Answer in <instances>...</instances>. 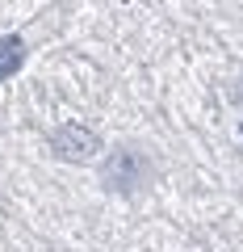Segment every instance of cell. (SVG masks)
I'll use <instances>...</instances> for the list:
<instances>
[{
  "mask_svg": "<svg viewBox=\"0 0 243 252\" xmlns=\"http://www.w3.org/2000/svg\"><path fill=\"white\" fill-rule=\"evenodd\" d=\"M101 181H105V189H113V193H138V189L151 181V160H147L143 152H135V147H122V152H113L105 160Z\"/></svg>",
  "mask_w": 243,
  "mask_h": 252,
  "instance_id": "6da1fadb",
  "label": "cell"
},
{
  "mask_svg": "<svg viewBox=\"0 0 243 252\" xmlns=\"http://www.w3.org/2000/svg\"><path fill=\"white\" fill-rule=\"evenodd\" d=\"M21 59H26V42H21L17 34L0 38V80H9V76H17Z\"/></svg>",
  "mask_w": 243,
  "mask_h": 252,
  "instance_id": "3957f363",
  "label": "cell"
},
{
  "mask_svg": "<svg viewBox=\"0 0 243 252\" xmlns=\"http://www.w3.org/2000/svg\"><path fill=\"white\" fill-rule=\"evenodd\" d=\"M51 147H54V156H63V160H88V156L101 152V139H97V130H88V126L67 122V126H59V130L51 135Z\"/></svg>",
  "mask_w": 243,
  "mask_h": 252,
  "instance_id": "7a4b0ae2",
  "label": "cell"
}]
</instances>
